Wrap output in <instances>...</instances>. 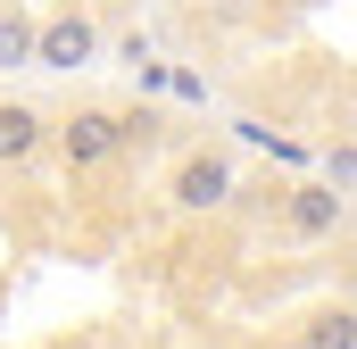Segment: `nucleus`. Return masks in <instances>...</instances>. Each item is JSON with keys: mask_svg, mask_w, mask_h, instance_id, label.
<instances>
[{"mask_svg": "<svg viewBox=\"0 0 357 349\" xmlns=\"http://www.w3.org/2000/svg\"><path fill=\"white\" fill-rule=\"evenodd\" d=\"M307 349H357V308H324L307 325Z\"/></svg>", "mask_w": 357, "mask_h": 349, "instance_id": "6", "label": "nucleus"}, {"mask_svg": "<svg viewBox=\"0 0 357 349\" xmlns=\"http://www.w3.org/2000/svg\"><path fill=\"white\" fill-rule=\"evenodd\" d=\"M50 142H59V158H67L75 174H91V167H108L133 133H125V117H116V108H75V117H59V133H50Z\"/></svg>", "mask_w": 357, "mask_h": 349, "instance_id": "1", "label": "nucleus"}, {"mask_svg": "<svg viewBox=\"0 0 357 349\" xmlns=\"http://www.w3.org/2000/svg\"><path fill=\"white\" fill-rule=\"evenodd\" d=\"M324 183L333 191H357V142H333L324 150Z\"/></svg>", "mask_w": 357, "mask_h": 349, "instance_id": "8", "label": "nucleus"}, {"mask_svg": "<svg viewBox=\"0 0 357 349\" xmlns=\"http://www.w3.org/2000/svg\"><path fill=\"white\" fill-rule=\"evenodd\" d=\"M100 59V25H91L84 8H67V17H42V42H33V67H59V75H75Z\"/></svg>", "mask_w": 357, "mask_h": 349, "instance_id": "4", "label": "nucleus"}, {"mask_svg": "<svg viewBox=\"0 0 357 349\" xmlns=\"http://www.w3.org/2000/svg\"><path fill=\"white\" fill-rule=\"evenodd\" d=\"M33 42L42 25H0V67H33Z\"/></svg>", "mask_w": 357, "mask_h": 349, "instance_id": "7", "label": "nucleus"}, {"mask_svg": "<svg viewBox=\"0 0 357 349\" xmlns=\"http://www.w3.org/2000/svg\"><path fill=\"white\" fill-rule=\"evenodd\" d=\"M67 8H84V0H50V17H67Z\"/></svg>", "mask_w": 357, "mask_h": 349, "instance_id": "9", "label": "nucleus"}, {"mask_svg": "<svg viewBox=\"0 0 357 349\" xmlns=\"http://www.w3.org/2000/svg\"><path fill=\"white\" fill-rule=\"evenodd\" d=\"M233 191H241V174H233L225 150H191L175 167V183H167V200H175L183 216H216V208H233Z\"/></svg>", "mask_w": 357, "mask_h": 349, "instance_id": "2", "label": "nucleus"}, {"mask_svg": "<svg viewBox=\"0 0 357 349\" xmlns=\"http://www.w3.org/2000/svg\"><path fill=\"white\" fill-rule=\"evenodd\" d=\"M341 225H349V191H333V183H282V233L324 242Z\"/></svg>", "mask_w": 357, "mask_h": 349, "instance_id": "3", "label": "nucleus"}, {"mask_svg": "<svg viewBox=\"0 0 357 349\" xmlns=\"http://www.w3.org/2000/svg\"><path fill=\"white\" fill-rule=\"evenodd\" d=\"M50 133H59V117H42L33 100H0V167H25Z\"/></svg>", "mask_w": 357, "mask_h": 349, "instance_id": "5", "label": "nucleus"}]
</instances>
